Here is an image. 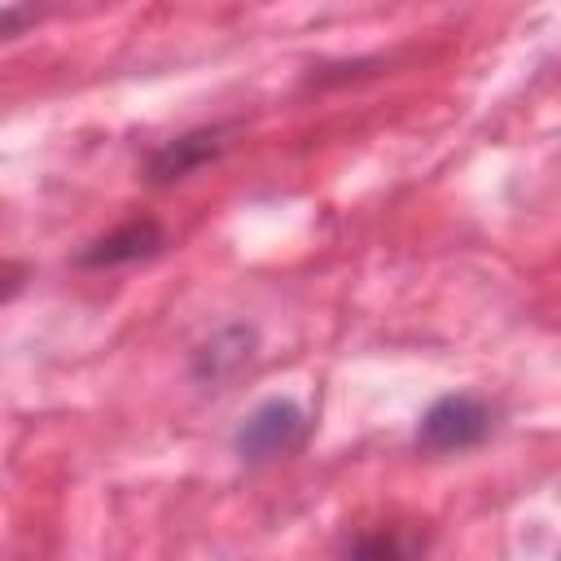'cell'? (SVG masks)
I'll return each mask as SVG.
<instances>
[{
    "instance_id": "obj_1",
    "label": "cell",
    "mask_w": 561,
    "mask_h": 561,
    "mask_svg": "<svg viewBox=\"0 0 561 561\" xmlns=\"http://www.w3.org/2000/svg\"><path fill=\"white\" fill-rule=\"evenodd\" d=\"M491 434V408L478 394H443L421 412L416 447L421 451H465Z\"/></svg>"
},
{
    "instance_id": "obj_2",
    "label": "cell",
    "mask_w": 561,
    "mask_h": 561,
    "mask_svg": "<svg viewBox=\"0 0 561 561\" xmlns=\"http://www.w3.org/2000/svg\"><path fill=\"white\" fill-rule=\"evenodd\" d=\"M307 438V412L294 399H263L232 434V451L245 465H263L276 460L285 451H294Z\"/></svg>"
},
{
    "instance_id": "obj_3",
    "label": "cell",
    "mask_w": 561,
    "mask_h": 561,
    "mask_svg": "<svg viewBox=\"0 0 561 561\" xmlns=\"http://www.w3.org/2000/svg\"><path fill=\"white\" fill-rule=\"evenodd\" d=\"M224 149H228V127H193V131L167 140L162 149H153L145 175H149V184L162 188V184H175V180L193 175L197 167L215 162Z\"/></svg>"
},
{
    "instance_id": "obj_4",
    "label": "cell",
    "mask_w": 561,
    "mask_h": 561,
    "mask_svg": "<svg viewBox=\"0 0 561 561\" xmlns=\"http://www.w3.org/2000/svg\"><path fill=\"white\" fill-rule=\"evenodd\" d=\"M162 245H167V232H162L158 219H127V224H118L114 232H105V237H96L92 245H83V250H79V267L105 272V267L140 263V259H153Z\"/></svg>"
},
{
    "instance_id": "obj_5",
    "label": "cell",
    "mask_w": 561,
    "mask_h": 561,
    "mask_svg": "<svg viewBox=\"0 0 561 561\" xmlns=\"http://www.w3.org/2000/svg\"><path fill=\"white\" fill-rule=\"evenodd\" d=\"M254 346H259V329L254 324H228L219 329L197 355H193V377L202 386H219L228 377H237L250 359H254Z\"/></svg>"
},
{
    "instance_id": "obj_6",
    "label": "cell",
    "mask_w": 561,
    "mask_h": 561,
    "mask_svg": "<svg viewBox=\"0 0 561 561\" xmlns=\"http://www.w3.org/2000/svg\"><path fill=\"white\" fill-rule=\"evenodd\" d=\"M346 561H416V539L403 535V530H386V526L381 530H364L351 543Z\"/></svg>"
},
{
    "instance_id": "obj_7",
    "label": "cell",
    "mask_w": 561,
    "mask_h": 561,
    "mask_svg": "<svg viewBox=\"0 0 561 561\" xmlns=\"http://www.w3.org/2000/svg\"><path fill=\"white\" fill-rule=\"evenodd\" d=\"M39 13L31 9V4H4L0 9V39H13V35H22V26H31Z\"/></svg>"
},
{
    "instance_id": "obj_8",
    "label": "cell",
    "mask_w": 561,
    "mask_h": 561,
    "mask_svg": "<svg viewBox=\"0 0 561 561\" xmlns=\"http://www.w3.org/2000/svg\"><path fill=\"white\" fill-rule=\"evenodd\" d=\"M26 285V267L22 263H9V259H0V302H9L18 289Z\"/></svg>"
}]
</instances>
